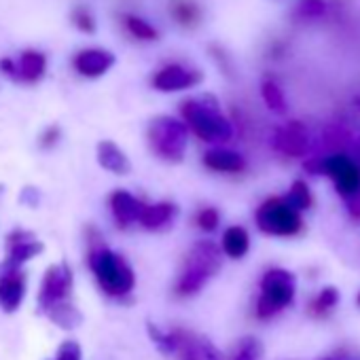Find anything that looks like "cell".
I'll list each match as a JSON object with an SVG mask.
<instances>
[{
    "label": "cell",
    "instance_id": "cell-7",
    "mask_svg": "<svg viewBox=\"0 0 360 360\" xmlns=\"http://www.w3.org/2000/svg\"><path fill=\"white\" fill-rule=\"evenodd\" d=\"M257 227L267 233V236H276V238H290L297 236L303 227L301 214L295 212L292 208H288L284 204L282 198H269L265 200L257 214Z\"/></svg>",
    "mask_w": 360,
    "mask_h": 360
},
{
    "label": "cell",
    "instance_id": "cell-28",
    "mask_svg": "<svg viewBox=\"0 0 360 360\" xmlns=\"http://www.w3.org/2000/svg\"><path fill=\"white\" fill-rule=\"evenodd\" d=\"M146 330H148V337L153 339V343H155L163 354H172V352H174V337H172V330H161V328L155 326L153 322L146 324Z\"/></svg>",
    "mask_w": 360,
    "mask_h": 360
},
{
    "label": "cell",
    "instance_id": "cell-32",
    "mask_svg": "<svg viewBox=\"0 0 360 360\" xmlns=\"http://www.w3.org/2000/svg\"><path fill=\"white\" fill-rule=\"evenodd\" d=\"M83 352L81 345L77 341H64L58 349V358L56 360H81Z\"/></svg>",
    "mask_w": 360,
    "mask_h": 360
},
{
    "label": "cell",
    "instance_id": "cell-33",
    "mask_svg": "<svg viewBox=\"0 0 360 360\" xmlns=\"http://www.w3.org/2000/svg\"><path fill=\"white\" fill-rule=\"evenodd\" d=\"M20 202L28 208H37L39 202H41V193L34 189V187H26L22 193H20Z\"/></svg>",
    "mask_w": 360,
    "mask_h": 360
},
{
    "label": "cell",
    "instance_id": "cell-21",
    "mask_svg": "<svg viewBox=\"0 0 360 360\" xmlns=\"http://www.w3.org/2000/svg\"><path fill=\"white\" fill-rule=\"evenodd\" d=\"M56 326L64 328V330H72V328H79L83 324V314L68 301H62L58 305H53L47 314H45Z\"/></svg>",
    "mask_w": 360,
    "mask_h": 360
},
{
    "label": "cell",
    "instance_id": "cell-18",
    "mask_svg": "<svg viewBox=\"0 0 360 360\" xmlns=\"http://www.w3.org/2000/svg\"><path fill=\"white\" fill-rule=\"evenodd\" d=\"M204 165L212 172H225L236 174L246 167V159L229 148H212L204 155Z\"/></svg>",
    "mask_w": 360,
    "mask_h": 360
},
{
    "label": "cell",
    "instance_id": "cell-20",
    "mask_svg": "<svg viewBox=\"0 0 360 360\" xmlns=\"http://www.w3.org/2000/svg\"><path fill=\"white\" fill-rule=\"evenodd\" d=\"M250 248V236L244 227H229L225 233H223V252L229 257V259H242L246 257Z\"/></svg>",
    "mask_w": 360,
    "mask_h": 360
},
{
    "label": "cell",
    "instance_id": "cell-10",
    "mask_svg": "<svg viewBox=\"0 0 360 360\" xmlns=\"http://www.w3.org/2000/svg\"><path fill=\"white\" fill-rule=\"evenodd\" d=\"M174 337V356L178 360H221V352L212 345L210 339L189 333V330H172Z\"/></svg>",
    "mask_w": 360,
    "mask_h": 360
},
{
    "label": "cell",
    "instance_id": "cell-12",
    "mask_svg": "<svg viewBox=\"0 0 360 360\" xmlns=\"http://www.w3.org/2000/svg\"><path fill=\"white\" fill-rule=\"evenodd\" d=\"M202 83L200 70H189L180 64H169L153 77V87L159 91H183Z\"/></svg>",
    "mask_w": 360,
    "mask_h": 360
},
{
    "label": "cell",
    "instance_id": "cell-36",
    "mask_svg": "<svg viewBox=\"0 0 360 360\" xmlns=\"http://www.w3.org/2000/svg\"><path fill=\"white\" fill-rule=\"evenodd\" d=\"M324 360H343V358H324Z\"/></svg>",
    "mask_w": 360,
    "mask_h": 360
},
{
    "label": "cell",
    "instance_id": "cell-23",
    "mask_svg": "<svg viewBox=\"0 0 360 360\" xmlns=\"http://www.w3.org/2000/svg\"><path fill=\"white\" fill-rule=\"evenodd\" d=\"M261 96H263V102L267 104V108L276 115H282L286 112V98H284V91L280 89V85L271 79L263 81L261 85Z\"/></svg>",
    "mask_w": 360,
    "mask_h": 360
},
{
    "label": "cell",
    "instance_id": "cell-6",
    "mask_svg": "<svg viewBox=\"0 0 360 360\" xmlns=\"http://www.w3.org/2000/svg\"><path fill=\"white\" fill-rule=\"evenodd\" d=\"M297 278L288 269L274 267L261 278V297L257 301V316L267 320L295 301Z\"/></svg>",
    "mask_w": 360,
    "mask_h": 360
},
{
    "label": "cell",
    "instance_id": "cell-27",
    "mask_svg": "<svg viewBox=\"0 0 360 360\" xmlns=\"http://www.w3.org/2000/svg\"><path fill=\"white\" fill-rule=\"evenodd\" d=\"M261 356H263V343L257 337H244L238 343L231 360H261Z\"/></svg>",
    "mask_w": 360,
    "mask_h": 360
},
{
    "label": "cell",
    "instance_id": "cell-9",
    "mask_svg": "<svg viewBox=\"0 0 360 360\" xmlns=\"http://www.w3.org/2000/svg\"><path fill=\"white\" fill-rule=\"evenodd\" d=\"M72 282H75V276L68 263H58V265L47 267L45 278L41 282V290H39V311L47 314L53 305L66 301L72 290Z\"/></svg>",
    "mask_w": 360,
    "mask_h": 360
},
{
    "label": "cell",
    "instance_id": "cell-2",
    "mask_svg": "<svg viewBox=\"0 0 360 360\" xmlns=\"http://www.w3.org/2000/svg\"><path fill=\"white\" fill-rule=\"evenodd\" d=\"M305 169L309 174L328 176L335 183L337 193L343 198L349 214L360 219V165L354 159H349L345 153H333L328 157L309 159Z\"/></svg>",
    "mask_w": 360,
    "mask_h": 360
},
{
    "label": "cell",
    "instance_id": "cell-16",
    "mask_svg": "<svg viewBox=\"0 0 360 360\" xmlns=\"http://www.w3.org/2000/svg\"><path fill=\"white\" fill-rule=\"evenodd\" d=\"M176 217H178V206L172 202H159V204H150V206L144 204L138 223L148 231H161V229L169 227Z\"/></svg>",
    "mask_w": 360,
    "mask_h": 360
},
{
    "label": "cell",
    "instance_id": "cell-25",
    "mask_svg": "<svg viewBox=\"0 0 360 360\" xmlns=\"http://www.w3.org/2000/svg\"><path fill=\"white\" fill-rule=\"evenodd\" d=\"M326 13V3L324 0H299L295 7V18L301 22H314Z\"/></svg>",
    "mask_w": 360,
    "mask_h": 360
},
{
    "label": "cell",
    "instance_id": "cell-19",
    "mask_svg": "<svg viewBox=\"0 0 360 360\" xmlns=\"http://www.w3.org/2000/svg\"><path fill=\"white\" fill-rule=\"evenodd\" d=\"M47 60L41 51H24L20 60L15 62V79H22L26 83H34L45 75Z\"/></svg>",
    "mask_w": 360,
    "mask_h": 360
},
{
    "label": "cell",
    "instance_id": "cell-5",
    "mask_svg": "<svg viewBox=\"0 0 360 360\" xmlns=\"http://www.w3.org/2000/svg\"><path fill=\"white\" fill-rule=\"evenodd\" d=\"M148 144L159 159L178 163L187 153L189 127L174 117H157L148 125Z\"/></svg>",
    "mask_w": 360,
    "mask_h": 360
},
{
    "label": "cell",
    "instance_id": "cell-34",
    "mask_svg": "<svg viewBox=\"0 0 360 360\" xmlns=\"http://www.w3.org/2000/svg\"><path fill=\"white\" fill-rule=\"evenodd\" d=\"M58 138H60V129H58V127H49V129L45 131V136L41 138V146H43V148H49V146H53V144L58 142Z\"/></svg>",
    "mask_w": 360,
    "mask_h": 360
},
{
    "label": "cell",
    "instance_id": "cell-17",
    "mask_svg": "<svg viewBox=\"0 0 360 360\" xmlns=\"http://www.w3.org/2000/svg\"><path fill=\"white\" fill-rule=\"evenodd\" d=\"M98 163L110 172V174H117V176H125L131 172V161L127 159V155L110 140H102L98 144Z\"/></svg>",
    "mask_w": 360,
    "mask_h": 360
},
{
    "label": "cell",
    "instance_id": "cell-22",
    "mask_svg": "<svg viewBox=\"0 0 360 360\" xmlns=\"http://www.w3.org/2000/svg\"><path fill=\"white\" fill-rule=\"evenodd\" d=\"M282 200H284V204H286L288 208H292L295 212H303V210L311 208V204H314L311 191H309V187L303 183V180H295L292 187H290V191H288Z\"/></svg>",
    "mask_w": 360,
    "mask_h": 360
},
{
    "label": "cell",
    "instance_id": "cell-14",
    "mask_svg": "<svg viewBox=\"0 0 360 360\" xmlns=\"http://www.w3.org/2000/svg\"><path fill=\"white\" fill-rule=\"evenodd\" d=\"M26 297V276L22 271L0 278V309L13 314L20 309Z\"/></svg>",
    "mask_w": 360,
    "mask_h": 360
},
{
    "label": "cell",
    "instance_id": "cell-3",
    "mask_svg": "<svg viewBox=\"0 0 360 360\" xmlns=\"http://www.w3.org/2000/svg\"><path fill=\"white\" fill-rule=\"evenodd\" d=\"M96 240H91L87 261H89V269L94 271V278H96L98 286L108 297H125V295H129L134 290V286H136L134 269L125 263L123 257H119L106 244L96 242Z\"/></svg>",
    "mask_w": 360,
    "mask_h": 360
},
{
    "label": "cell",
    "instance_id": "cell-29",
    "mask_svg": "<svg viewBox=\"0 0 360 360\" xmlns=\"http://www.w3.org/2000/svg\"><path fill=\"white\" fill-rule=\"evenodd\" d=\"M195 223H198V227H200L202 231L210 233V231H214V229L219 227L221 214H219L217 208H202V210L198 212V217H195Z\"/></svg>",
    "mask_w": 360,
    "mask_h": 360
},
{
    "label": "cell",
    "instance_id": "cell-15",
    "mask_svg": "<svg viewBox=\"0 0 360 360\" xmlns=\"http://www.w3.org/2000/svg\"><path fill=\"white\" fill-rule=\"evenodd\" d=\"M110 208H112V217H115L117 225L125 229V227L138 223L144 204L127 191H115L110 195Z\"/></svg>",
    "mask_w": 360,
    "mask_h": 360
},
{
    "label": "cell",
    "instance_id": "cell-8",
    "mask_svg": "<svg viewBox=\"0 0 360 360\" xmlns=\"http://www.w3.org/2000/svg\"><path fill=\"white\" fill-rule=\"evenodd\" d=\"M45 250V244L41 240H37L34 233L18 229L7 238V257L5 261H0V278L22 271V267L32 261L34 257H39Z\"/></svg>",
    "mask_w": 360,
    "mask_h": 360
},
{
    "label": "cell",
    "instance_id": "cell-11",
    "mask_svg": "<svg viewBox=\"0 0 360 360\" xmlns=\"http://www.w3.org/2000/svg\"><path fill=\"white\" fill-rule=\"evenodd\" d=\"M311 140H309V131L303 123L299 121H290L282 127L276 129L274 134V148L286 157H305L309 153Z\"/></svg>",
    "mask_w": 360,
    "mask_h": 360
},
{
    "label": "cell",
    "instance_id": "cell-26",
    "mask_svg": "<svg viewBox=\"0 0 360 360\" xmlns=\"http://www.w3.org/2000/svg\"><path fill=\"white\" fill-rule=\"evenodd\" d=\"M123 22H125V28H127L138 41H157V39H159V32H157L150 24H146L144 20H140V18L125 15Z\"/></svg>",
    "mask_w": 360,
    "mask_h": 360
},
{
    "label": "cell",
    "instance_id": "cell-4",
    "mask_svg": "<svg viewBox=\"0 0 360 360\" xmlns=\"http://www.w3.org/2000/svg\"><path fill=\"white\" fill-rule=\"evenodd\" d=\"M180 112L185 117V125L204 142H227L233 136V127L212 94L185 100Z\"/></svg>",
    "mask_w": 360,
    "mask_h": 360
},
{
    "label": "cell",
    "instance_id": "cell-1",
    "mask_svg": "<svg viewBox=\"0 0 360 360\" xmlns=\"http://www.w3.org/2000/svg\"><path fill=\"white\" fill-rule=\"evenodd\" d=\"M223 267V250L208 240L198 242L185 257L183 267L178 271L176 295L178 297H193L198 295Z\"/></svg>",
    "mask_w": 360,
    "mask_h": 360
},
{
    "label": "cell",
    "instance_id": "cell-35",
    "mask_svg": "<svg viewBox=\"0 0 360 360\" xmlns=\"http://www.w3.org/2000/svg\"><path fill=\"white\" fill-rule=\"evenodd\" d=\"M356 303L360 305V292H358V297H356Z\"/></svg>",
    "mask_w": 360,
    "mask_h": 360
},
{
    "label": "cell",
    "instance_id": "cell-30",
    "mask_svg": "<svg viewBox=\"0 0 360 360\" xmlns=\"http://www.w3.org/2000/svg\"><path fill=\"white\" fill-rule=\"evenodd\" d=\"M174 18H176L180 24L191 26V24L195 22V18H198V9H195L191 3H187V0H183V3L174 5Z\"/></svg>",
    "mask_w": 360,
    "mask_h": 360
},
{
    "label": "cell",
    "instance_id": "cell-31",
    "mask_svg": "<svg viewBox=\"0 0 360 360\" xmlns=\"http://www.w3.org/2000/svg\"><path fill=\"white\" fill-rule=\"evenodd\" d=\"M72 22H75V26H77L81 32H89V34L96 32V22H94L91 13H89L87 9H77V11L72 13Z\"/></svg>",
    "mask_w": 360,
    "mask_h": 360
},
{
    "label": "cell",
    "instance_id": "cell-13",
    "mask_svg": "<svg viewBox=\"0 0 360 360\" xmlns=\"http://www.w3.org/2000/svg\"><path fill=\"white\" fill-rule=\"evenodd\" d=\"M115 64V56L104 49H85L75 58V68L79 75L87 79H96L106 75Z\"/></svg>",
    "mask_w": 360,
    "mask_h": 360
},
{
    "label": "cell",
    "instance_id": "cell-24",
    "mask_svg": "<svg viewBox=\"0 0 360 360\" xmlns=\"http://www.w3.org/2000/svg\"><path fill=\"white\" fill-rule=\"evenodd\" d=\"M337 303H339V290H337L335 286H324V288L320 290V295L311 301L309 307H311V314L324 316V314H328L330 309H335Z\"/></svg>",
    "mask_w": 360,
    "mask_h": 360
}]
</instances>
